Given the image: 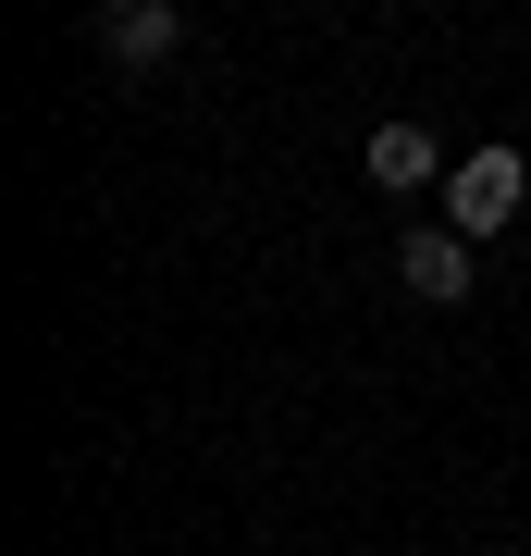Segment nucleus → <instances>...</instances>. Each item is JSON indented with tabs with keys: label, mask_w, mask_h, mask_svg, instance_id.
<instances>
[{
	"label": "nucleus",
	"mask_w": 531,
	"mask_h": 556,
	"mask_svg": "<svg viewBox=\"0 0 531 556\" xmlns=\"http://www.w3.org/2000/svg\"><path fill=\"white\" fill-rule=\"evenodd\" d=\"M395 285H408V298H433V309H457V298H470V236L420 223V236L395 248Z\"/></svg>",
	"instance_id": "obj_2"
},
{
	"label": "nucleus",
	"mask_w": 531,
	"mask_h": 556,
	"mask_svg": "<svg viewBox=\"0 0 531 556\" xmlns=\"http://www.w3.org/2000/svg\"><path fill=\"white\" fill-rule=\"evenodd\" d=\"M519 199H531V161H519V149H470V161L445 174V236H470V248L507 236Z\"/></svg>",
	"instance_id": "obj_1"
},
{
	"label": "nucleus",
	"mask_w": 531,
	"mask_h": 556,
	"mask_svg": "<svg viewBox=\"0 0 531 556\" xmlns=\"http://www.w3.org/2000/svg\"><path fill=\"white\" fill-rule=\"evenodd\" d=\"M99 50H112V62H174L186 50V13H174V0H112V13H99Z\"/></svg>",
	"instance_id": "obj_3"
},
{
	"label": "nucleus",
	"mask_w": 531,
	"mask_h": 556,
	"mask_svg": "<svg viewBox=\"0 0 531 556\" xmlns=\"http://www.w3.org/2000/svg\"><path fill=\"white\" fill-rule=\"evenodd\" d=\"M433 174H445L433 124H371V186H395V199H408V186H433Z\"/></svg>",
	"instance_id": "obj_4"
}]
</instances>
